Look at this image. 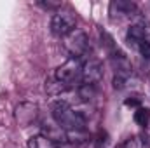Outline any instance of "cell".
Here are the masks:
<instances>
[{"instance_id":"obj_4","label":"cell","mask_w":150,"mask_h":148,"mask_svg":"<svg viewBox=\"0 0 150 148\" xmlns=\"http://www.w3.org/2000/svg\"><path fill=\"white\" fill-rule=\"evenodd\" d=\"M89 47V38L82 30L75 28L70 35L65 37V49L72 54V58H80L82 54H86Z\"/></svg>"},{"instance_id":"obj_6","label":"cell","mask_w":150,"mask_h":148,"mask_svg":"<svg viewBox=\"0 0 150 148\" xmlns=\"http://www.w3.org/2000/svg\"><path fill=\"white\" fill-rule=\"evenodd\" d=\"M134 12H136V4H134V2L115 0V2L110 4V18H112V19L127 18V16H133Z\"/></svg>"},{"instance_id":"obj_10","label":"cell","mask_w":150,"mask_h":148,"mask_svg":"<svg viewBox=\"0 0 150 148\" xmlns=\"http://www.w3.org/2000/svg\"><path fill=\"white\" fill-rule=\"evenodd\" d=\"M68 89H70L68 84H63V82H59V80H56V78H52V80H49V82L45 84V91H47L49 94H61V92H65V91H68Z\"/></svg>"},{"instance_id":"obj_11","label":"cell","mask_w":150,"mask_h":148,"mask_svg":"<svg viewBox=\"0 0 150 148\" xmlns=\"http://www.w3.org/2000/svg\"><path fill=\"white\" fill-rule=\"evenodd\" d=\"M134 122L138 125H147L150 122V111L147 108H138L134 111Z\"/></svg>"},{"instance_id":"obj_14","label":"cell","mask_w":150,"mask_h":148,"mask_svg":"<svg viewBox=\"0 0 150 148\" xmlns=\"http://www.w3.org/2000/svg\"><path fill=\"white\" fill-rule=\"evenodd\" d=\"M126 105H127V106H138V105H140V101L133 98V99H126Z\"/></svg>"},{"instance_id":"obj_1","label":"cell","mask_w":150,"mask_h":148,"mask_svg":"<svg viewBox=\"0 0 150 148\" xmlns=\"http://www.w3.org/2000/svg\"><path fill=\"white\" fill-rule=\"evenodd\" d=\"M52 117L56 120V124L65 129V131H84L86 120L82 117L80 111H75L74 108H70L68 103L65 101H58L52 106Z\"/></svg>"},{"instance_id":"obj_8","label":"cell","mask_w":150,"mask_h":148,"mask_svg":"<svg viewBox=\"0 0 150 148\" xmlns=\"http://www.w3.org/2000/svg\"><path fill=\"white\" fill-rule=\"evenodd\" d=\"M28 148H58V145L52 140H49L47 136L37 134V136H32L28 140Z\"/></svg>"},{"instance_id":"obj_12","label":"cell","mask_w":150,"mask_h":148,"mask_svg":"<svg viewBox=\"0 0 150 148\" xmlns=\"http://www.w3.org/2000/svg\"><path fill=\"white\" fill-rule=\"evenodd\" d=\"M120 148H143V147H142V141H140L138 136H131L120 145Z\"/></svg>"},{"instance_id":"obj_9","label":"cell","mask_w":150,"mask_h":148,"mask_svg":"<svg viewBox=\"0 0 150 148\" xmlns=\"http://www.w3.org/2000/svg\"><path fill=\"white\" fill-rule=\"evenodd\" d=\"M96 87L98 85H89V84H80L77 92H79V98L82 101H93V98L96 96Z\"/></svg>"},{"instance_id":"obj_7","label":"cell","mask_w":150,"mask_h":148,"mask_svg":"<svg viewBox=\"0 0 150 148\" xmlns=\"http://www.w3.org/2000/svg\"><path fill=\"white\" fill-rule=\"evenodd\" d=\"M38 117V108L35 105H30V103H21L18 108H16V118L21 125H30L37 120Z\"/></svg>"},{"instance_id":"obj_2","label":"cell","mask_w":150,"mask_h":148,"mask_svg":"<svg viewBox=\"0 0 150 148\" xmlns=\"http://www.w3.org/2000/svg\"><path fill=\"white\" fill-rule=\"evenodd\" d=\"M80 75H82V63H80L79 58H72V59H68L67 63H63L61 66L56 68L54 78L63 82V84L72 85L77 80H80Z\"/></svg>"},{"instance_id":"obj_13","label":"cell","mask_w":150,"mask_h":148,"mask_svg":"<svg viewBox=\"0 0 150 148\" xmlns=\"http://www.w3.org/2000/svg\"><path fill=\"white\" fill-rule=\"evenodd\" d=\"M136 49L140 51V54H142L145 59H150V42H149V40H143Z\"/></svg>"},{"instance_id":"obj_3","label":"cell","mask_w":150,"mask_h":148,"mask_svg":"<svg viewBox=\"0 0 150 148\" xmlns=\"http://www.w3.org/2000/svg\"><path fill=\"white\" fill-rule=\"evenodd\" d=\"M75 16L70 11H58L51 19V32L58 37H67L75 30Z\"/></svg>"},{"instance_id":"obj_5","label":"cell","mask_w":150,"mask_h":148,"mask_svg":"<svg viewBox=\"0 0 150 148\" xmlns=\"http://www.w3.org/2000/svg\"><path fill=\"white\" fill-rule=\"evenodd\" d=\"M103 77L101 65L96 59H89L87 63L82 65V75H80V84H89V85H98Z\"/></svg>"}]
</instances>
